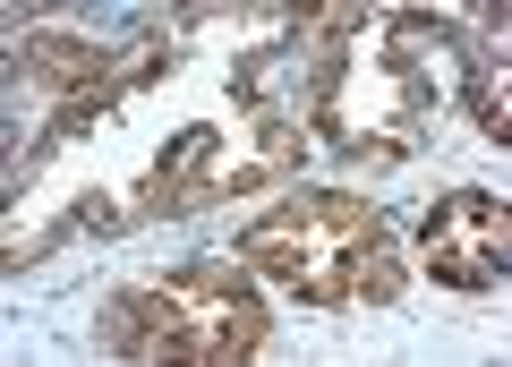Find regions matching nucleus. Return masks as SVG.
Wrapping results in <instances>:
<instances>
[{"instance_id":"39448f33","label":"nucleus","mask_w":512,"mask_h":367,"mask_svg":"<svg viewBox=\"0 0 512 367\" xmlns=\"http://www.w3.org/2000/svg\"><path fill=\"white\" fill-rule=\"evenodd\" d=\"M402 291H410V265L393 257V239H367V248H350V299H359V308H393Z\"/></svg>"},{"instance_id":"f03ea898","label":"nucleus","mask_w":512,"mask_h":367,"mask_svg":"<svg viewBox=\"0 0 512 367\" xmlns=\"http://www.w3.org/2000/svg\"><path fill=\"white\" fill-rule=\"evenodd\" d=\"M274 214L291 222V231H308L316 248H367V239H393L384 205L376 197H350V188H291Z\"/></svg>"},{"instance_id":"423d86ee","label":"nucleus","mask_w":512,"mask_h":367,"mask_svg":"<svg viewBox=\"0 0 512 367\" xmlns=\"http://www.w3.org/2000/svg\"><path fill=\"white\" fill-rule=\"evenodd\" d=\"M419 257H427V274H436L444 291H487L495 282V265L478 257V248H453V239H436V248H419Z\"/></svg>"},{"instance_id":"20e7f679","label":"nucleus","mask_w":512,"mask_h":367,"mask_svg":"<svg viewBox=\"0 0 512 367\" xmlns=\"http://www.w3.org/2000/svg\"><path fill=\"white\" fill-rule=\"evenodd\" d=\"M171 291H188L197 308H231V299H265V274L248 257H188L171 274Z\"/></svg>"},{"instance_id":"0eeeda50","label":"nucleus","mask_w":512,"mask_h":367,"mask_svg":"<svg viewBox=\"0 0 512 367\" xmlns=\"http://www.w3.org/2000/svg\"><path fill=\"white\" fill-rule=\"evenodd\" d=\"M470 120L495 137V146L512 137V120H504V94H495V77H470Z\"/></svg>"},{"instance_id":"f257e3e1","label":"nucleus","mask_w":512,"mask_h":367,"mask_svg":"<svg viewBox=\"0 0 512 367\" xmlns=\"http://www.w3.org/2000/svg\"><path fill=\"white\" fill-rule=\"evenodd\" d=\"M205 325H214V308H197V299L171 291V282L103 299V350H120V359H188L197 367Z\"/></svg>"},{"instance_id":"7ed1b4c3","label":"nucleus","mask_w":512,"mask_h":367,"mask_svg":"<svg viewBox=\"0 0 512 367\" xmlns=\"http://www.w3.org/2000/svg\"><path fill=\"white\" fill-rule=\"evenodd\" d=\"M26 77L52 86V103H69V94H128V69L103 52V43H86V35H43V43H26Z\"/></svg>"}]
</instances>
